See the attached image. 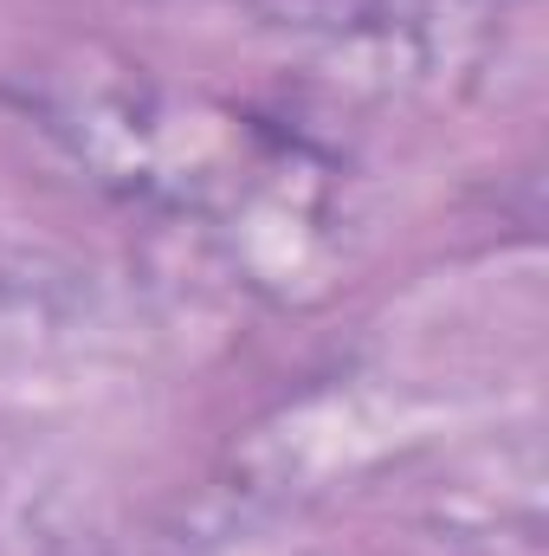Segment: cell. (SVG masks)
I'll use <instances>...</instances> for the list:
<instances>
[]
</instances>
